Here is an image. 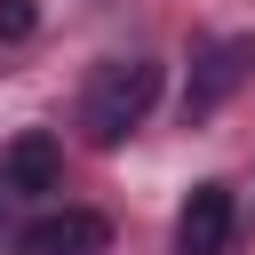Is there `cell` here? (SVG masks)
<instances>
[{
    "instance_id": "8992f818",
    "label": "cell",
    "mask_w": 255,
    "mask_h": 255,
    "mask_svg": "<svg viewBox=\"0 0 255 255\" xmlns=\"http://www.w3.org/2000/svg\"><path fill=\"white\" fill-rule=\"evenodd\" d=\"M40 32V8L32 0H0V40H32Z\"/></svg>"
},
{
    "instance_id": "3957f363",
    "label": "cell",
    "mask_w": 255,
    "mask_h": 255,
    "mask_svg": "<svg viewBox=\"0 0 255 255\" xmlns=\"http://www.w3.org/2000/svg\"><path fill=\"white\" fill-rule=\"evenodd\" d=\"M104 239H112V223L96 207H48L16 231V255H96Z\"/></svg>"
},
{
    "instance_id": "277c9868",
    "label": "cell",
    "mask_w": 255,
    "mask_h": 255,
    "mask_svg": "<svg viewBox=\"0 0 255 255\" xmlns=\"http://www.w3.org/2000/svg\"><path fill=\"white\" fill-rule=\"evenodd\" d=\"M231 223H239V199L231 183H199L175 215V255H223L231 247Z\"/></svg>"
},
{
    "instance_id": "6da1fadb",
    "label": "cell",
    "mask_w": 255,
    "mask_h": 255,
    "mask_svg": "<svg viewBox=\"0 0 255 255\" xmlns=\"http://www.w3.org/2000/svg\"><path fill=\"white\" fill-rule=\"evenodd\" d=\"M159 104V64L151 56H128V64H104L96 80H88V96H80V128H88V143H120L128 128H143V112Z\"/></svg>"
},
{
    "instance_id": "5b68a950",
    "label": "cell",
    "mask_w": 255,
    "mask_h": 255,
    "mask_svg": "<svg viewBox=\"0 0 255 255\" xmlns=\"http://www.w3.org/2000/svg\"><path fill=\"white\" fill-rule=\"evenodd\" d=\"M0 175H8V191H24V199H40V191H56L64 183V151H56V135H16L8 143V159H0Z\"/></svg>"
},
{
    "instance_id": "7a4b0ae2",
    "label": "cell",
    "mask_w": 255,
    "mask_h": 255,
    "mask_svg": "<svg viewBox=\"0 0 255 255\" xmlns=\"http://www.w3.org/2000/svg\"><path fill=\"white\" fill-rule=\"evenodd\" d=\"M247 80H255V32H239V40H207L199 64H191V88H183V120H191V128L215 120Z\"/></svg>"
}]
</instances>
